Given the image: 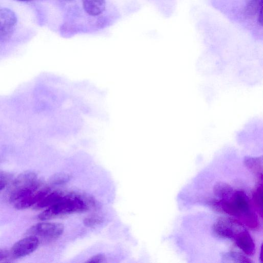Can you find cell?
Returning <instances> with one entry per match:
<instances>
[{
	"label": "cell",
	"instance_id": "cell-1",
	"mask_svg": "<svg viewBox=\"0 0 263 263\" xmlns=\"http://www.w3.org/2000/svg\"><path fill=\"white\" fill-rule=\"evenodd\" d=\"M87 209L88 205L82 197L77 195L64 194L59 201L41 213L38 218L41 220H46L69 214L82 212Z\"/></svg>",
	"mask_w": 263,
	"mask_h": 263
},
{
	"label": "cell",
	"instance_id": "cell-2",
	"mask_svg": "<svg viewBox=\"0 0 263 263\" xmlns=\"http://www.w3.org/2000/svg\"><path fill=\"white\" fill-rule=\"evenodd\" d=\"M41 186L35 173L31 171L22 173L10 184L9 201L15 203L37 191Z\"/></svg>",
	"mask_w": 263,
	"mask_h": 263
},
{
	"label": "cell",
	"instance_id": "cell-3",
	"mask_svg": "<svg viewBox=\"0 0 263 263\" xmlns=\"http://www.w3.org/2000/svg\"><path fill=\"white\" fill-rule=\"evenodd\" d=\"M215 206L223 212L238 218L240 221L253 210L247 194L242 191H236L228 198L215 202Z\"/></svg>",
	"mask_w": 263,
	"mask_h": 263
},
{
	"label": "cell",
	"instance_id": "cell-4",
	"mask_svg": "<svg viewBox=\"0 0 263 263\" xmlns=\"http://www.w3.org/2000/svg\"><path fill=\"white\" fill-rule=\"evenodd\" d=\"M244 229L243 224L238 219L230 217H220L212 226L217 237L231 239Z\"/></svg>",
	"mask_w": 263,
	"mask_h": 263
},
{
	"label": "cell",
	"instance_id": "cell-5",
	"mask_svg": "<svg viewBox=\"0 0 263 263\" xmlns=\"http://www.w3.org/2000/svg\"><path fill=\"white\" fill-rule=\"evenodd\" d=\"M64 231V226L59 223L40 222L32 226L26 232L27 236H34L47 240L58 238Z\"/></svg>",
	"mask_w": 263,
	"mask_h": 263
},
{
	"label": "cell",
	"instance_id": "cell-6",
	"mask_svg": "<svg viewBox=\"0 0 263 263\" xmlns=\"http://www.w3.org/2000/svg\"><path fill=\"white\" fill-rule=\"evenodd\" d=\"M16 22V15L11 10L0 9V41H7L11 37Z\"/></svg>",
	"mask_w": 263,
	"mask_h": 263
},
{
	"label": "cell",
	"instance_id": "cell-7",
	"mask_svg": "<svg viewBox=\"0 0 263 263\" xmlns=\"http://www.w3.org/2000/svg\"><path fill=\"white\" fill-rule=\"evenodd\" d=\"M39 243L40 240L36 236H27L14 244L10 250L11 255L15 258L26 256L34 252Z\"/></svg>",
	"mask_w": 263,
	"mask_h": 263
},
{
	"label": "cell",
	"instance_id": "cell-8",
	"mask_svg": "<svg viewBox=\"0 0 263 263\" xmlns=\"http://www.w3.org/2000/svg\"><path fill=\"white\" fill-rule=\"evenodd\" d=\"M237 246L247 255L254 254L255 250L254 241L250 233L245 229L239 232L234 237Z\"/></svg>",
	"mask_w": 263,
	"mask_h": 263
},
{
	"label": "cell",
	"instance_id": "cell-9",
	"mask_svg": "<svg viewBox=\"0 0 263 263\" xmlns=\"http://www.w3.org/2000/svg\"><path fill=\"white\" fill-rule=\"evenodd\" d=\"M50 190L46 187H40L37 191L15 203L16 209H27L38 203Z\"/></svg>",
	"mask_w": 263,
	"mask_h": 263
},
{
	"label": "cell",
	"instance_id": "cell-10",
	"mask_svg": "<svg viewBox=\"0 0 263 263\" xmlns=\"http://www.w3.org/2000/svg\"><path fill=\"white\" fill-rule=\"evenodd\" d=\"M82 2L84 10L90 15H98L105 9V0H82Z\"/></svg>",
	"mask_w": 263,
	"mask_h": 263
},
{
	"label": "cell",
	"instance_id": "cell-11",
	"mask_svg": "<svg viewBox=\"0 0 263 263\" xmlns=\"http://www.w3.org/2000/svg\"><path fill=\"white\" fill-rule=\"evenodd\" d=\"M64 194L58 191H50L35 205L34 209H42L48 208L59 201L64 196Z\"/></svg>",
	"mask_w": 263,
	"mask_h": 263
},
{
	"label": "cell",
	"instance_id": "cell-12",
	"mask_svg": "<svg viewBox=\"0 0 263 263\" xmlns=\"http://www.w3.org/2000/svg\"><path fill=\"white\" fill-rule=\"evenodd\" d=\"M262 0H250L244 8V15L249 18L257 16L262 10Z\"/></svg>",
	"mask_w": 263,
	"mask_h": 263
},
{
	"label": "cell",
	"instance_id": "cell-13",
	"mask_svg": "<svg viewBox=\"0 0 263 263\" xmlns=\"http://www.w3.org/2000/svg\"><path fill=\"white\" fill-rule=\"evenodd\" d=\"M215 194L221 199L229 197L234 192L233 188L225 183H218L214 187Z\"/></svg>",
	"mask_w": 263,
	"mask_h": 263
},
{
	"label": "cell",
	"instance_id": "cell-14",
	"mask_svg": "<svg viewBox=\"0 0 263 263\" xmlns=\"http://www.w3.org/2000/svg\"><path fill=\"white\" fill-rule=\"evenodd\" d=\"M262 186L260 184L254 190L252 195V200L254 205L258 210V212L262 215Z\"/></svg>",
	"mask_w": 263,
	"mask_h": 263
},
{
	"label": "cell",
	"instance_id": "cell-15",
	"mask_svg": "<svg viewBox=\"0 0 263 263\" xmlns=\"http://www.w3.org/2000/svg\"><path fill=\"white\" fill-rule=\"evenodd\" d=\"M245 162L246 165L252 170L254 171L255 173H257L259 175L260 174H262L261 172H259V170H262V159L261 158H251L247 157L245 160Z\"/></svg>",
	"mask_w": 263,
	"mask_h": 263
},
{
	"label": "cell",
	"instance_id": "cell-16",
	"mask_svg": "<svg viewBox=\"0 0 263 263\" xmlns=\"http://www.w3.org/2000/svg\"><path fill=\"white\" fill-rule=\"evenodd\" d=\"M11 178L10 174L0 171V192L8 185Z\"/></svg>",
	"mask_w": 263,
	"mask_h": 263
},
{
	"label": "cell",
	"instance_id": "cell-17",
	"mask_svg": "<svg viewBox=\"0 0 263 263\" xmlns=\"http://www.w3.org/2000/svg\"><path fill=\"white\" fill-rule=\"evenodd\" d=\"M101 222V219L97 216H92L86 218L84 222L87 226H92Z\"/></svg>",
	"mask_w": 263,
	"mask_h": 263
},
{
	"label": "cell",
	"instance_id": "cell-18",
	"mask_svg": "<svg viewBox=\"0 0 263 263\" xmlns=\"http://www.w3.org/2000/svg\"><path fill=\"white\" fill-rule=\"evenodd\" d=\"M105 260V257L102 254H97L89 258L86 262H103Z\"/></svg>",
	"mask_w": 263,
	"mask_h": 263
},
{
	"label": "cell",
	"instance_id": "cell-19",
	"mask_svg": "<svg viewBox=\"0 0 263 263\" xmlns=\"http://www.w3.org/2000/svg\"><path fill=\"white\" fill-rule=\"evenodd\" d=\"M11 255L10 251L4 249H0V262L5 261Z\"/></svg>",
	"mask_w": 263,
	"mask_h": 263
},
{
	"label": "cell",
	"instance_id": "cell-20",
	"mask_svg": "<svg viewBox=\"0 0 263 263\" xmlns=\"http://www.w3.org/2000/svg\"><path fill=\"white\" fill-rule=\"evenodd\" d=\"M19 1H31V0H19Z\"/></svg>",
	"mask_w": 263,
	"mask_h": 263
},
{
	"label": "cell",
	"instance_id": "cell-21",
	"mask_svg": "<svg viewBox=\"0 0 263 263\" xmlns=\"http://www.w3.org/2000/svg\"><path fill=\"white\" fill-rule=\"evenodd\" d=\"M63 1H70V0H63Z\"/></svg>",
	"mask_w": 263,
	"mask_h": 263
}]
</instances>
